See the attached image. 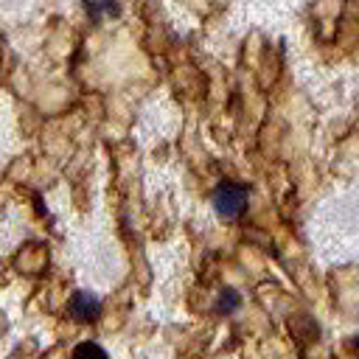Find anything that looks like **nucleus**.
I'll return each mask as SVG.
<instances>
[{
  "label": "nucleus",
  "instance_id": "obj_1",
  "mask_svg": "<svg viewBox=\"0 0 359 359\" xmlns=\"http://www.w3.org/2000/svg\"><path fill=\"white\" fill-rule=\"evenodd\" d=\"M213 202H216V210H219L222 216L236 219V216H241L244 208H247V188L238 185V182H222V185L216 188V194H213Z\"/></svg>",
  "mask_w": 359,
  "mask_h": 359
},
{
  "label": "nucleus",
  "instance_id": "obj_2",
  "mask_svg": "<svg viewBox=\"0 0 359 359\" xmlns=\"http://www.w3.org/2000/svg\"><path fill=\"white\" fill-rule=\"evenodd\" d=\"M70 311H73L79 320H95L98 311H101V303H98V297H93L90 292H76L73 300H70Z\"/></svg>",
  "mask_w": 359,
  "mask_h": 359
},
{
  "label": "nucleus",
  "instance_id": "obj_3",
  "mask_svg": "<svg viewBox=\"0 0 359 359\" xmlns=\"http://www.w3.org/2000/svg\"><path fill=\"white\" fill-rule=\"evenodd\" d=\"M73 359H109V356H107V351H104L101 345H95V342H79V345L73 348Z\"/></svg>",
  "mask_w": 359,
  "mask_h": 359
},
{
  "label": "nucleus",
  "instance_id": "obj_4",
  "mask_svg": "<svg viewBox=\"0 0 359 359\" xmlns=\"http://www.w3.org/2000/svg\"><path fill=\"white\" fill-rule=\"evenodd\" d=\"M356 348H359V339H356Z\"/></svg>",
  "mask_w": 359,
  "mask_h": 359
}]
</instances>
